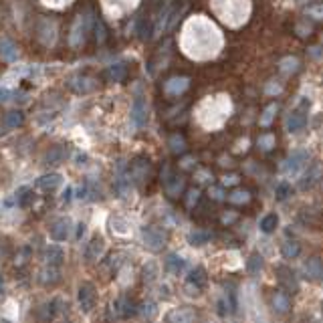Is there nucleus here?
I'll list each match as a JSON object with an SVG mask.
<instances>
[{
  "instance_id": "obj_29",
  "label": "nucleus",
  "mask_w": 323,
  "mask_h": 323,
  "mask_svg": "<svg viewBox=\"0 0 323 323\" xmlns=\"http://www.w3.org/2000/svg\"><path fill=\"white\" fill-rule=\"evenodd\" d=\"M188 89V79L186 77H178V79H170L168 83H166V91L168 93H182V91H186Z\"/></svg>"
},
{
  "instance_id": "obj_10",
  "label": "nucleus",
  "mask_w": 323,
  "mask_h": 323,
  "mask_svg": "<svg viewBox=\"0 0 323 323\" xmlns=\"http://www.w3.org/2000/svg\"><path fill=\"white\" fill-rule=\"evenodd\" d=\"M147 176H149V162L147 159H135V162H131V168H129V178L133 180V182H137V184H143L145 180H147Z\"/></svg>"
},
{
  "instance_id": "obj_8",
  "label": "nucleus",
  "mask_w": 323,
  "mask_h": 323,
  "mask_svg": "<svg viewBox=\"0 0 323 323\" xmlns=\"http://www.w3.org/2000/svg\"><path fill=\"white\" fill-rule=\"evenodd\" d=\"M113 309H115V313H117L121 319H127V317H133L139 307L135 305V301H133L129 295H121V297L113 303Z\"/></svg>"
},
{
  "instance_id": "obj_37",
  "label": "nucleus",
  "mask_w": 323,
  "mask_h": 323,
  "mask_svg": "<svg viewBox=\"0 0 323 323\" xmlns=\"http://www.w3.org/2000/svg\"><path fill=\"white\" fill-rule=\"evenodd\" d=\"M297 67H299V61L295 57H287V59L281 61V71L283 73H295Z\"/></svg>"
},
{
  "instance_id": "obj_59",
  "label": "nucleus",
  "mask_w": 323,
  "mask_h": 323,
  "mask_svg": "<svg viewBox=\"0 0 323 323\" xmlns=\"http://www.w3.org/2000/svg\"><path fill=\"white\" fill-rule=\"evenodd\" d=\"M297 3H311V0H297Z\"/></svg>"
},
{
  "instance_id": "obj_30",
  "label": "nucleus",
  "mask_w": 323,
  "mask_h": 323,
  "mask_svg": "<svg viewBox=\"0 0 323 323\" xmlns=\"http://www.w3.org/2000/svg\"><path fill=\"white\" fill-rule=\"evenodd\" d=\"M188 281H190V283H194V285H198V287H204V285H206V281H208L206 269H204V267H196V269H192V271H190Z\"/></svg>"
},
{
  "instance_id": "obj_11",
  "label": "nucleus",
  "mask_w": 323,
  "mask_h": 323,
  "mask_svg": "<svg viewBox=\"0 0 323 323\" xmlns=\"http://www.w3.org/2000/svg\"><path fill=\"white\" fill-rule=\"evenodd\" d=\"M61 184H63V176L57 174V172L45 174V176H41V178L37 180V188L43 190V192H53V190H57Z\"/></svg>"
},
{
  "instance_id": "obj_14",
  "label": "nucleus",
  "mask_w": 323,
  "mask_h": 323,
  "mask_svg": "<svg viewBox=\"0 0 323 323\" xmlns=\"http://www.w3.org/2000/svg\"><path fill=\"white\" fill-rule=\"evenodd\" d=\"M65 157H67V147L65 145H55L45 153V164L47 166H57V164H61V162H65Z\"/></svg>"
},
{
  "instance_id": "obj_36",
  "label": "nucleus",
  "mask_w": 323,
  "mask_h": 323,
  "mask_svg": "<svg viewBox=\"0 0 323 323\" xmlns=\"http://www.w3.org/2000/svg\"><path fill=\"white\" fill-rule=\"evenodd\" d=\"M228 200H230L232 204H247V202L251 200V194H249L247 190H236V192H232V194L228 196Z\"/></svg>"
},
{
  "instance_id": "obj_39",
  "label": "nucleus",
  "mask_w": 323,
  "mask_h": 323,
  "mask_svg": "<svg viewBox=\"0 0 323 323\" xmlns=\"http://www.w3.org/2000/svg\"><path fill=\"white\" fill-rule=\"evenodd\" d=\"M259 145H261V149H265V151L273 149V145H275V135H273V133H263V135L259 137Z\"/></svg>"
},
{
  "instance_id": "obj_57",
  "label": "nucleus",
  "mask_w": 323,
  "mask_h": 323,
  "mask_svg": "<svg viewBox=\"0 0 323 323\" xmlns=\"http://www.w3.org/2000/svg\"><path fill=\"white\" fill-rule=\"evenodd\" d=\"M5 127H7V125H0V135H5V131H7Z\"/></svg>"
},
{
  "instance_id": "obj_22",
  "label": "nucleus",
  "mask_w": 323,
  "mask_h": 323,
  "mask_svg": "<svg viewBox=\"0 0 323 323\" xmlns=\"http://www.w3.org/2000/svg\"><path fill=\"white\" fill-rule=\"evenodd\" d=\"M273 309L277 311V313H287L289 311V307H291V301H289V295L287 293H283V291H277L275 295H273Z\"/></svg>"
},
{
  "instance_id": "obj_18",
  "label": "nucleus",
  "mask_w": 323,
  "mask_h": 323,
  "mask_svg": "<svg viewBox=\"0 0 323 323\" xmlns=\"http://www.w3.org/2000/svg\"><path fill=\"white\" fill-rule=\"evenodd\" d=\"M303 269H305V275H307L309 279H319V277L323 275V265H321V259H319V257L307 259V263L303 265Z\"/></svg>"
},
{
  "instance_id": "obj_26",
  "label": "nucleus",
  "mask_w": 323,
  "mask_h": 323,
  "mask_svg": "<svg viewBox=\"0 0 323 323\" xmlns=\"http://www.w3.org/2000/svg\"><path fill=\"white\" fill-rule=\"evenodd\" d=\"M277 224H279V216L275 214V212H269V214H265L263 218H261V222H259V228L263 230V232H275V228H277Z\"/></svg>"
},
{
  "instance_id": "obj_32",
  "label": "nucleus",
  "mask_w": 323,
  "mask_h": 323,
  "mask_svg": "<svg viewBox=\"0 0 323 323\" xmlns=\"http://www.w3.org/2000/svg\"><path fill=\"white\" fill-rule=\"evenodd\" d=\"M277 103H271V105H267V109L263 111V115H261V119H259V123L263 125V127H269L271 125V121L275 119V115H277Z\"/></svg>"
},
{
  "instance_id": "obj_40",
  "label": "nucleus",
  "mask_w": 323,
  "mask_h": 323,
  "mask_svg": "<svg viewBox=\"0 0 323 323\" xmlns=\"http://www.w3.org/2000/svg\"><path fill=\"white\" fill-rule=\"evenodd\" d=\"M129 180H131V178H127V176H119V178H117L115 186H117V190H119L121 196H127V194H129Z\"/></svg>"
},
{
  "instance_id": "obj_43",
  "label": "nucleus",
  "mask_w": 323,
  "mask_h": 323,
  "mask_svg": "<svg viewBox=\"0 0 323 323\" xmlns=\"http://www.w3.org/2000/svg\"><path fill=\"white\" fill-rule=\"evenodd\" d=\"M115 226V230L119 232V234H125L127 232V228H123V226H127V222L123 220V218H111V228Z\"/></svg>"
},
{
  "instance_id": "obj_34",
  "label": "nucleus",
  "mask_w": 323,
  "mask_h": 323,
  "mask_svg": "<svg viewBox=\"0 0 323 323\" xmlns=\"http://www.w3.org/2000/svg\"><path fill=\"white\" fill-rule=\"evenodd\" d=\"M170 149H172L174 153H182V151L186 149V141H184V137H182V135H178V133H174V135L170 137Z\"/></svg>"
},
{
  "instance_id": "obj_3",
  "label": "nucleus",
  "mask_w": 323,
  "mask_h": 323,
  "mask_svg": "<svg viewBox=\"0 0 323 323\" xmlns=\"http://www.w3.org/2000/svg\"><path fill=\"white\" fill-rule=\"evenodd\" d=\"M309 164V151L307 149H297L293 151L283 164V174L287 176H299Z\"/></svg>"
},
{
  "instance_id": "obj_38",
  "label": "nucleus",
  "mask_w": 323,
  "mask_h": 323,
  "mask_svg": "<svg viewBox=\"0 0 323 323\" xmlns=\"http://www.w3.org/2000/svg\"><path fill=\"white\" fill-rule=\"evenodd\" d=\"M275 194H277V200H287V198L293 194V188H291V184H287V182H281V184L277 186Z\"/></svg>"
},
{
  "instance_id": "obj_48",
  "label": "nucleus",
  "mask_w": 323,
  "mask_h": 323,
  "mask_svg": "<svg viewBox=\"0 0 323 323\" xmlns=\"http://www.w3.org/2000/svg\"><path fill=\"white\" fill-rule=\"evenodd\" d=\"M234 220H236V214H234V212L222 214V222H224V224H230V222H234Z\"/></svg>"
},
{
  "instance_id": "obj_56",
  "label": "nucleus",
  "mask_w": 323,
  "mask_h": 323,
  "mask_svg": "<svg viewBox=\"0 0 323 323\" xmlns=\"http://www.w3.org/2000/svg\"><path fill=\"white\" fill-rule=\"evenodd\" d=\"M0 293H5V279L0 277Z\"/></svg>"
},
{
  "instance_id": "obj_27",
  "label": "nucleus",
  "mask_w": 323,
  "mask_h": 323,
  "mask_svg": "<svg viewBox=\"0 0 323 323\" xmlns=\"http://www.w3.org/2000/svg\"><path fill=\"white\" fill-rule=\"evenodd\" d=\"M299 253H301V245L297 240H293V238L285 240L283 247H281V255L285 259H295V257H299Z\"/></svg>"
},
{
  "instance_id": "obj_5",
  "label": "nucleus",
  "mask_w": 323,
  "mask_h": 323,
  "mask_svg": "<svg viewBox=\"0 0 323 323\" xmlns=\"http://www.w3.org/2000/svg\"><path fill=\"white\" fill-rule=\"evenodd\" d=\"M71 230H73L71 218H69V216H61V218H57V220L51 224L49 236H51L55 243H63V240H67V238L71 236Z\"/></svg>"
},
{
  "instance_id": "obj_12",
  "label": "nucleus",
  "mask_w": 323,
  "mask_h": 323,
  "mask_svg": "<svg viewBox=\"0 0 323 323\" xmlns=\"http://www.w3.org/2000/svg\"><path fill=\"white\" fill-rule=\"evenodd\" d=\"M65 261V251L59 245H49L45 249V263L47 267H61Z\"/></svg>"
},
{
  "instance_id": "obj_16",
  "label": "nucleus",
  "mask_w": 323,
  "mask_h": 323,
  "mask_svg": "<svg viewBox=\"0 0 323 323\" xmlns=\"http://www.w3.org/2000/svg\"><path fill=\"white\" fill-rule=\"evenodd\" d=\"M0 57L9 63H15L19 59V51H17V45L11 41V39H0Z\"/></svg>"
},
{
  "instance_id": "obj_19",
  "label": "nucleus",
  "mask_w": 323,
  "mask_h": 323,
  "mask_svg": "<svg viewBox=\"0 0 323 323\" xmlns=\"http://www.w3.org/2000/svg\"><path fill=\"white\" fill-rule=\"evenodd\" d=\"M59 281H61V271H59V267H45V269L41 271V283H43V285L53 287V285H57Z\"/></svg>"
},
{
  "instance_id": "obj_25",
  "label": "nucleus",
  "mask_w": 323,
  "mask_h": 323,
  "mask_svg": "<svg viewBox=\"0 0 323 323\" xmlns=\"http://www.w3.org/2000/svg\"><path fill=\"white\" fill-rule=\"evenodd\" d=\"M69 87L75 91V93H89L93 87H95V83L91 81V79H85V77H81V79H73V81H69Z\"/></svg>"
},
{
  "instance_id": "obj_55",
  "label": "nucleus",
  "mask_w": 323,
  "mask_h": 323,
  "mask_svg": "<svg viewBox=\"0 0 323 323\" xmlns=\"http://www.w3.org/2000/svg\"><path fill=\"white\" fill-rule=\"evenodd\" d=\"M63 200H65V202H69V200H71V188H67V190H65V194H63Z\"/></svg>"
},
{
  "instance_id": "obj_35",
  "label": "nucleus",
  "mask_w": 323,
  "mask_h": 323,
  "mask_svg": "<svg viewBox=\"0 0 323 323\" xmlns=\"http://www.w3.org/2000/svg\"><path fill=\"white\" fill-rule=\"evenodd\" d=\"M107 77H109L111 81H121V79L125 77V67H123V65H111V67L107 69Z\"/></svg>"
},
{
  "instance_id": "obj_47",
  "label": "nucleus",
  "mask_w": 323,
  "mask_h": 323,
  "mask_svg": "<svg viewBox=\"0 0 323 323\" xmlns=\"http://www.w3.org/2000/svg\"><path fill=\"white\" fill-rule=\"evenodd\" d=\"M29 255H31V249H29V247H27V249H23V253H21V257H19V261H17V265H25V263L29 261V259H27Z\"/></svg>"
},
{
  "instance_id": "obj_53",
  "label": "nucleus",
  "mask_w": 323,
  "mask_h": 323,
  "mask_svg": "<svg viewBox=\"0 0 323 323\" xmlns=\"http://www.w3.org/2000/svg\"><path fill=\"white\" fill-rule=\"evenodd\" d=\"M83 234H85V224H83V222H79V224H77V238L81 240V236H83Z\"/></svg>"
},
{
  "instance_id": "obj_49",
  "label": "nucleus",
  "mask_w": 323,
  "mask_h": 323,
  "mask_svg": "<svg viewBox=\"0 0 323 323\" xmlns=\"http://www.w3.org/2000/svg\"><path fill=\"white\" fill-rule=\"evenodd\" d=\"M75 159H77V162H75L77 166H85V164H87V153H77Z\"/></svg>"
},
{
  "instance_id": "obj_51",
  "label": "nucleus",
  "mask_w": 323,
  "mask_h": 323,
  "mask_svg": "<svg viewBox=\"0 0 323 323\" xmlns=\"http://www.w3.org/2000/svg\"><path fill=\"white\" fill-rule=\"evenodd\" d=\"M281 89H283L281 85H273V83H271V85L267 87V93H281Z\"/></svg>"
},
{
  "instance_id": "obj_15",
  "label": "nucleus",
  "mask_w": 323,
  "mask_h": 323,
  "mask_svg": "<svg viewBox=\"0 0 323 323\" xmlns=\"http://www.w3.org/2000/svg\"><path fill=\"white\" fill-rule=\"evenodd\" d=\"M319 176H321V166L319 164H313L303 176H301V180H299V188L301 190H307V188H311L317 180H319Z\"/></svg>"
},
{
  "instance_id": "obj_41",
  "label": "nucleus",
  "mask_w": 323,
  "mask_h": 323,
  "mask_svg": "<svg viewBox=\"0 0 323 323\" xmlns=\"http://www.w3.org/2000/svg\"><path fill=\"white\" fill-rule=\"evenodd\" d=\"M198 200H200V190H196V188L188 190V196H186V206H188V208H194V206L198 204Z\"/></svg>"
},
{
  "instance_id": "obj_21",
  "label": "nucleus",
  "mask_w": 323,
  "mask_h": 323,
  "mask_svg": "<svg viewBox=\"0 0 323 323\" xmlns=\"http://www.w3.org/2000/svg\"><path fill=\"white\" fill-rule=\"evenodd\" d=\"M265 267V259L259 255V253H253L249 259H247V273L251 277H257Z\"/></svg>"
},
{
  "instance_id": "obj_50",
  "label": "nucleus",
  "mask_w": 323,
  "mask_h": 323,
  "mask_svg": "<svg viewBox=\"0 0 323 323\" xmlns=\"http://www.w3.org/2000/svg\"><path fill=\"white\" fill-rule=\"evenodd\" d=\"M11 95H13V91H9V89H0V101H9V99H13Z\"/></svg>"
},
{
  "instance_id": "obj_60",
  "label": "nucleus",
  "mask_w": 323,
  "mask_h": 323,
  "mask_svg": "<svg viewBox=\"0 0 323 323\" xmlns=\"http://www.w3.org/2000/svg\"><path fill=\"white\" fill-rule=\"evenodd\" d=\"M321 313H323V305H321Z\"/></svg>"
},
{
  "instance_id": "obj_33",
  "label": "nucleus",
  "mask_w": 323,
  "mask_h": 323,
  "mask_svg": "<svg viewBox=\"0 0 323 323\" xmlns=\"http://www.w3.org/2000/svg\"><path fill=\"white\" fill-rule=\"evenodd\" d=\"M137 311L141 313V317H145V319H153V317L157 315V303H155V301H145Z\"/></svg>"
},
{
  "instance_id": "obj_44",
  "label": "nucleus",
  "mask_w": 323,
  "mask_h": 323,
  "mask_svg": "<svg viewBox=\"0 0 323 323\" xmlns=\"http://www.w3.org/2000/svg\"><path fill=\"white\" fill-rule=\"evenodd\" d=\"M184 289H186V293H188L190 297H192V295H194V297H198V295H200V287H198V285H194V283H190V281L186 283V287H184Z\"/></svg>"
},
{
  "instance_id": "obj_31",
  "label": "nucleus",
  "mask_w": 323,
  "mask_h": 323,
  "mask_svg": "<svg viewBox=\"0 0 323 323\" xmlns=\"http://www.w3.org/2000/svg\"><path fill=\"white\" fill-rule=\"evenodd\" d=\"M208 240H210V232H206V230H192V232L188 234V243H190L192 247L206 245Z\"/></svg>"
},
{
  "instance_id": "obj_24",
  "label": "nucleus",
  "mask_w": 323,
  "mask_h": 323,
  "mask_svg": "<svg viewBox=\"0 0 323 323\" xmlns=\"http://www.w3.org/2000/svg\"><path fill=\"white\" fill-rule=\"evenodd\" d=\"M23 123H25V113H23L21 109L9 111L7 117H5V125H7L9 129H17V127H21Z\"/></svg>"
},
{
  "instance_id": "obj_13",
  "label": "nucleus",
  "mask_w": 323,
  "mask_h": 323,
  "mask_svg": "<svg viewBox=\"0 0 323 323\" xmlns=\"http://www.w3.org/2000/svg\"><path fill=\"white\" fill-rule=\"evenodd\" d=\"M131 119L137 127H143L147 123V107H145V101L141 97H137L133 101V107H131Z\"/></svg>"
},
{
  "instance_id": "obj_9",
  "label": "nucleus",
  "mask_w": 323,
  "mask_h": 323,
  "mask_svg": "<svg viewBox=\"0 0 323 323\" xmlns=\"http://www.w3.org/2000/svg\"><path fill=\"white\" fill-rule=\"evenodd\" d=\"M105 253V238L101 234H95L91 236V240L87 243V249H85V259L87 261H99Z\"/></svg>"
},
{
  "instance_id": "obj_45",
  "label": "nucleus",
  "mask_w": 323,
  "mask_h": 323,
  "mask_svg": "<svg viewBox=\"0 0 323 323\" xmlns=\"http://www.w3.org/2000/svg\"><path fill=\"white\" fill-rule=\"evenodd\" d=\"M234 184H238V176L236 174H228V176L222 178V186H234Z\"/></svg>"
},
{
  "instance_id": "obj_52",
  "label": "nucleus",
  "mask_w": 323,
  "mask_h": 323,
  "mask_svg": "<svg viewBox=\"0 0 323 323\" xmlns=\"http://www.w3.org/2000/svg\"><path fill=\"white\" fill-rule=\"evenodd\" d=\"M196 176H198V180H200V182H206V180H208V176H210V178H212V174H208V172H206V170H202V172H198V174H196Z\"/></svg>"
},
{
  "instance_id": "obj_2",
  "label": "nucleus",
  "mask_w": 323,
  "mask_h": 323,
  "mask_svg": "<svg viewBox=\"0 0 323 323\" xmlns=\"http://www.w3.org/2000/svg\"><path fill=\"white\" fill-rule=\"evenodd\" d=\"M307 111H309V101H307V99H301L299 105L287 115L285 127H287L289 133H297V131H301V129L307 125Z\"/></svg>"
},
{
  "instance_id": "obj_46",
  "label": "nucleus",
  "mask_w": 323,
  "mask_h": 323,
  "mask_svg": "<svg viewBox=\"0 0 323 323\" xmlns=\"http://www.w3.org/2000/svg\"><path fill=\"white\" fill-rule=\"evenodd\" d=\"M208 194H210V196H212L214 200H224V198H226V196H224V192H222L220 188H216V186H212Z\"/></svg>"
},
{
  "instance_id": "obj_28",
  "label": "nucleus",
  "mask_w": 323,
  "mask_h": 323,
  "mask_svg": "<svg viewBox=\"0 0 323 323\" xmlns=\"http://www.w3.org/2000/svg\"><path fill=\"white\" fill-rule=\"evenodd\" d=\"M157 275H159V267H157V263H155V261H147V263L143 265V269H141V277H143V281H145V283H153V281L157 279Z\"/></svg>"
},
{
  "instance_id": "obj_1",
  "label": "nucleus",
  "mask_w": 323,
  "mask_h": 323,
  "mask_svg": "<svg viewBox=\"0 0 323 323\" xmlns=\"http://www.w3.org/2000/svg\"><path fill=\"white\" fill-rule=\"evenodd\" d=\"M141 240H143V245H145L149 251L157 253V251H162V249L166 247V243H168V232H166V228H162V226L149 224V226H143V228H141Z\"/></svg>"
},
{
  "instance_id": "obj_4",
  "label": "nucleus",
  "mask_w": 323,
  "mask_h": 323,
  "mask_svg": "<svg viewBox=\"0 0 323 323\" xmlns=\"http://www.w3.org/2000/svg\"><path fill=\"white\" fill-rule=\"evenodd\" d=\"M77 301H79V307L83 313H91L95 303H97V291H95V285L93 283H81L79 285V291H77Z\"/></svg>"
},
{
  "instance_id": "obj_7",
  "label": "nucleus",
  "mask_w": 323,
  "mask_h": 323,
  "mask_svg": "<svg viewBox=\"0 0 323 323\" xmlns=\"http://www.w3.org/2000/svg\"><path fill=\"white\" fill-rule=\"evenodd\" d=\"M198 315L192 307H178L166 313V323H196Z\"/></svg>"
},
{
  "instance_id": "obj_23",
  "label": "nucleus",
  "mask_w": 323,
  "mask_h": 323,
  "mask_svg": "<svg viewBox=\"0 0 323 323\" xmlns=\"http://www.w3.org/2000/svg\"><path fill=\"white\" fill-rule=\"evenodd\" d=\"M55 315H57V311H55L53 301L43 303V305H39V307H37V317H39V321H41V323H49Z\"/></svg>"
},
{
  "instance_id": "obj_6",
  "label": "nucleus",
  "mask_w": 323,
  "mask_h": 323,
  "mask_svg": "<svg viewBox=\"0 0 323 323\" xmlns=\"http://www.w3.org/2000/svg\"><path fill=\"white\" fill-rule=\"evenodd\" d=\"M277 279L279 283L283 285L285 291H291V293H297L299 291V279L295 275V271L287 265H279L277 267Z\"/></svg>"
},
{
  "instance_id": "obj_17",
  "label": "nucleus",
  "mask_w": 323,
  "mask_h": 323,
  "mask_svg": "<svg viewBox=\"0 0 323 323\" xmlns=\"http://www.w3.org/2000/svg\"><path fill=\"white\" fill-rule=\"evenodd\" d=\"M164 265H166V269H168L172 275H180V273L184 271V267H186V261H184V257H180V255L172 253V255H168V257H166Z\"/></svg>"
},
{
  "instance_id": "obj_54",
  "label": "nucleus",
  "mask_w": 323,
  "mask_h": 323,
  "mask_svg": "<svg viewBox=\"0 0 323 323\" xmlns=\"http://www.w3.org/2000/svg\"><path fill=\"white\" fill-rule=\"evenodd\" d=\"M192 162H194L192 157H186V159L182 162V168H190V166H192Z\"/></svg>"
},
{
  "instance_id": "obj_58",
  "label": "nucleus",
  "mask_w": 323,
  "mask_h": 323,
  "mask_svg": "<svg viewBox=\"0 0 323 323\" xmlns=\"http://www.w3.org/2000/svg\"><path fill=\"white\" fill-rule=\"evenodd\" d=\"M0 323H13V321H9V319H0Z\"/></svg>"
},
{
  "instance_id": "obj_20",
  "label": "nucleus",
  "mask_w": 323,
  "mask_h": 323,
  "mask_svg": "<svg viewBox=\"0 0 323 323\" xmlns=\"http://www.w3.org/2000/svg\"><path fill=\"white\" fill-rule=\"evenodd\" d=\"M164 180H166V190L172 198L182 194V190H184V178L182 176H166Z\"/></svg>"
},
{
  "instance_id": "obj_42",
  "label": "nucleus",
  "mask_w": 323,
  "mask_h": 323,
  "mask_svg": "<svg viewBox=\"0 0 323 323\" xmlns=\"http://www.w3.org/2000/svg\"><path fill=\"white\" fill-rule=\"evenodd\" d=\"M307 15H309V17H313V19H317V21H321V19H323V5L309 7V9H307Z\"/></svg>"
}]
</instances>
